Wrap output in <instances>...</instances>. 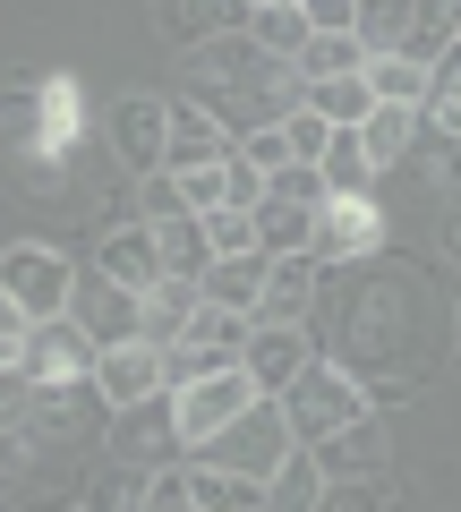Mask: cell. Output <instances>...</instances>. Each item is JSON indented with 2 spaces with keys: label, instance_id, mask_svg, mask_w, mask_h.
<instances>
[{
  "label": "cell",
  "instance_id": "6da1fadb",
  "mask_svg": "<svg viewBox=\"0 0 461 512\" xmlns=\"http://www.w3.org/2000/svg\"><path fill=\"white\" fill-rule=\"evenodd\" d=\"M308 342L316 359L351 367L359 402L368 410H410L427 393V367L453 342V299H444V274L410 248H368L342 256L316 274V308H308Z\"/></svg>",
  "mask_w": 461,
  "mask_h": 512
},
{
  "label": "cell",
  "instance_id": "7a4b0ae2",
  "mask_svg": "<svg viewBox=\"0 0 461 512\" xmlns=\"http://www.w3.org/2000/svg\"><path fill=\"white\" fill-rule=\"evenodd\" d=\"M274 410H282V427H291V444H316L325 427H342V419H359V376L351 367H333V359H308L291 384L274 393Z\"/></svg>",
  "mask_w": 461,
  "mask_h": 512
},
{
  "label": "cell",
  "instance_id": "3957f363",
  "mask_svg": "<svg viewBox=\"0 0 461 512\" xmlns=\"http://www.w3.org/2000/svg\"><path fill=\"white\" fill-rule=\"evenodd\" d=\"M248 402H257V384H248L240 359H222V367H205V376L171 384V427H180V453H197V444L214 436L222 419H240Z\"/></svg>",
  "mask_w": 461,
  "mask_h": 512
},
{
  "label": "cell",
  "instance_id": "277c9868",
  "mask_svg": "<svg viewBox=\"0 0 461 512\" xmlns=\"http://www.w3.org/2000/svg\"><path fill=\"white\" fill-rule=\"evenodd\" d=\"M69 282H77V256L69 248H43V239H9V248H0V291L18 299L26 316H60Z\"/></svg>",
  "mask_w": 461,
  "mask_h": 512
},
{
  "label": "cell",
  "instance_id": "5b68a950",
  "mask_svg": "<svg viewBox=\"0 0 461 512\" xmlns=\"http://www.w3.org/2000/svg\"><path fill=\"white\" fill-rule=\"evenodd\" d=\"M103 453L111 461H171L180 453V427H171V393L154 384V393H137V402H111L103 410Z\"/></svg>",
  "mask_w": 461,
  "mask_h": 512
},
{
  "label": "cell",
  "instance_id": "8992f818",
  "mask_svg": "<svg viewBox=\"0 0 461 512\" xmlns=\"http://www.w3.org/2000/svg\"><path fill=\"white\" fill-rule=\"evenodd\" d=\"M291 444V427H282V410H274V393H257V402L240 410V419H222L214 436L197 444V461H222V470H248V478H265L274 470V453Z\"/></svg>",
  "mask_w": 461,
  "mask_h": 512
},
{
  "label": "cell",
  "instance_id": "52a82bcc",
  "mask_svg": "<svg viewBox=\"0 0 461 512\" xmlns=\"http://www.w3.org/2000/svg\"><path fill=\"white\" fill-rule=\"evenodd\" d=\"M60 316H69L94 350H103V342H129V333H137V291H129V282H111L103 265H86V274L69 282V299H60Z\"/></svg>",
  "mask_w": 461,
  "mask_h": 512
},
{
  "label": "cell",
  "instance_id": "ba28073f",
  "mask_svg": "<svg viewBox=\"0 0 461 512\" xmlns=\"http://www.w3.org/2000/svg\"><path fill=\"white\" fill-rule=\"evenodd\" d=\"M368 248H385V205L376 197H325L316 205V231H308L316 265H342V256H368Z\"/></svg>",
  "mask_w": 461,
  "mask_h": 512
},
{
  "label": "cell",
  "instance_id": "9c48e42d",
  "mask_svg": "<svg viewBox=\"0 0 461 512\" xmlns=\"http://www.w3.org/2000/svg\"><path fill=\"white\" fill-rule=\"evenodd\" d=\"M308 453H316V470H325V478H359V470H393V427H385V410H359V419H342V427H325V436H316Z\"/></svg>",
  "mask_w": 461,
  "mask_h": 512
},
{
  "label": "cell",
  "instance_id": "30bf717a",
  "mask_svg": "<svg viewBox=\"0 0 461 512\" xmlns=\"http://www.w3.org/2000/svg\"><path fill=\"white\" fill-rule=\"evenodd\" d=\"M222 154H231V128L197 94H171L163 103V163L154 171H197V163H222Z\"/></svg>",
  "mask_w": 461,
  "mask_h": 512
},
{
  "label": "cell",
  "instance_id": "8fae6325",
  "mask_svg": "<svg viewBox=\"0 0 461 512\" xmlns=\"http://www.w3.org/2000/svg\"><path fill=\"white\" fill-rule=\"evenodd\" d=\"M18 367H26V384H69V376L94 367V342L69 325V316H35L26 342H18Z\"/></svg>",
  "mask_w": 461,
  "mask_h": 512
},
{
  "label": "cell",
  "instance_id": "7c38bea8",
  "mask_svg": "<svg viewBox=\"0 0 461 512\" xmlns=\"http://www.w3.org/2000/svg\"><path fill=\"white\" fill-rule=\"evenodd\" d=\"M316 265L308 248H291V256H265V282H257V325H308V308H316Z\"/></svg>",
  "mask_w": 461,
  "mask_h": 512
},
{
  "label": "cell",
  "instance_id": "4fadbf2b",
  "mask_svg": "<svg viewBox=\"0 0 461 512\" xmlns=\"http://www.w3.org/2000/svg\"><path fill=\"white\" fill-rule=\"evenodd\" d=\"M308 359H316L308 325H248V342H240V367H248V384H257V393H282Z\"/></svg>",
  "mask_w": 461,
  "mask_h": 512
},
{
  "label": "cell",
  "instance_id": "5bb4252c",
  "mask_svg": "<svg viewBox=\"0 0 461 512\" xmlns=\"http://www.w3.org/2000/svg\"><path fill=\"white\" fill-rule=\"evenodd\" d=\"M111 163L120 171L163 163V94H120V103H111Z\"/></svg>",
  "mask_w": 461,
  "mask_h": 512
},
{
  "label": "cell",
  "instance_id": "9a60e30c",
  "mask_svg": "<svg viewBox=\"0 0 461 512\" xmlns=\"http://www.w3.org/2000/svg\"><path fill=\"white\" fill-rule=\"evenodd\" d=\"M86 384H94V402H137V393H154V342L146 333H129V342H103L94 350V367H86Z\"/></svg>",
  "mask_w": 461,
  "mask_h": 512
},
{
  "label": "cell",
  "instance_id": "2e32d148",
  "mask_svg": "<svg viewBox=\"0 0 461 512\" xmlns=\"http://www.w3.org/2000/svg\"><path fill=\"white\" fill-rule=\"evenodd\" d=\"M231 26H248V0H154V35L171 52H188L205 35H231Z\"/></svg>",
  "mask_w": 461,
  "mask_h": 512
},
{
  "label": "cell",
  "instance_id": "e0dca14e",
  "mask_svg": "<svg viewBox=\"0 0 461 512\" xmlns=\"http://www.w3.org/2000/svg\"><path fill=\"white\" fill-rule=\"evenodd\" d=\"M137 222H146V239H154V274H188V282H197V265H205L197 214H188V205H171V214H137Z\"/></svg>",
  "mask_w": 461,
  "mask_h": 512
},
{
  "label": "cell",
  "instance_id": "ac0fdd59",
  "mask_svg": "<svg viewBox=\"0 0 461 512\" xmlns=\"http://www.w3.org/2000/svg\"><path fill=\"white\" fill-rule=\"evenodd\" d=\"M461 43V0H410V18H402V35H393V52L402 60H436V52H453Z\"/></svg>",
  "mask_w": 461,
  "mask_h": 512
},
{
  "label": "cell",
  "instance_id": "d6986e66",
  "mask_svg": "<svg viewBox=\"0 0 461 512\" xmlns=\"http://www.w3.org/2000/svg\"><path fill=\"white\" fill-rule=\"evenodd\" d=\"M188 308H197V282H188V274H154L146 291H137V333H146L154 350H163V342H180Z\"/></svg>",
  "mask_w": 461,
  "mask_h": 512
},
{
  "label": "cell",
  "instance_id": "ffe728a7",
  "mask_svg": "<svg viewBox=\"0 0 461 512\" xmlns=\"http://www.w3.org/2000/svg\"><path fill=\"white\" fill-rule=\"evenodd\" d=\"M316 180H325V197H376V180H385V171L368 163L359 128H333L325 154H316Z\"/></svg>",
  "mask_w": 461,
  "mask_h": 512
},
{
  "label": "cell",
  "instance_id": "44dd1931",
  "mask_svg": "<svg viewBox=\"0 0 461 512\" xmlns=\"http://www.w3.org/2000/svg\"><path fill=\"white\" fill-rule=\"evenodd\" d=\"M257 282H265V248H231L197 265V299H222V308H257Z\"/></svg>",
  "mask_w": 461,
  "mask_h": 512
},
{
  "label": "cell",
  "instance_id": "7402d4cb",
  "mask_svg": "<svg viewBox=\"0 0 461 512\" xmlns=\"http://www.w3.org/2000/svg\"><path fill=\"white\" fill-rule=\"evenodd\" d=\"M351 128H359V146H368L376 171H402V163H410V128H419V111H410V103H368Z\"/></svg>",
  "mask_w": 461,
  "mask_h": 512
},
{
  "label": "cell",
  "instance_id": "603a6c76",
  "mask_svg": "<svg viewBox=\"0 0 461 512\" xmlns=\"http://www.w3.org/2000/svg\"><path fill=\"white\" fill-rule=\"evenodd\" d=\"M248 325H257L248 308H222V299H197V308H188V325H180V342H188V350H205V359H240Z\"/></svg>",
  "mask_w": 461,
  "mask_h": 512
},
{
  "label": "cell",
  "instance_id": "cb8c5ba5",
  "mask_svg": "<svg viewBox=\"0 0 461 512\" xmlns=\"http://www.w3.org/2000/svg\"><path fill=\"white\" fill-rule=\"evenodd\" d=\"M316 487H325L316 453H308V444H282L274 470H265V504H274V512H316Z\"/></svg>",
  "mask_w": 461,
  "mask_h": 512
},
{
  "label": "cell",
  "instance_id": "d4e9b609",
  "mask_svg": "<svg viewBox=\"0 0 461 512\" xmlns=\"http://www.w3.org/2000/svg\"><path fill=\"white\" fill-rule=\"evenodd\" d=\"M86 265H103L111 282H129V291H146L154 282V239H146V222H120V231H103L94 239V256Z\"/></svg>",
  "mask_w": 461,
  "mask_h": 512
},
{
  "label": "cell",
  "instance_id": "484cf974",
  "mask_svg": "<svg viewBox=\"0 0 461 512\" xmlns=\"http://www.w3.org/2000/svg\"><path fill=\"white\" fill-rule=\"evenodd\" d=\"M248 43L274 60H299V43H308V18H299V0H257L248 9Z\"/></svg>",
  "mask_w": 461,
  "mask_h": 512
},
{
  "label": "cell",
  "instance_id": "4316f807",
  "mask_svg": "<svg viewBox=\"0 0 461 512\" xmlns=\"http://www.w3.org/2000/svg\"><path fill=\"white\" fill-rule=\"evenodd\" d=\"M385 504H402L393 470H359V478H325L316 487V512H385Z\"/></svg>",
  "mask_w": 461,
  "mask_h": 512
},
{
  "label": "cell",
  "instance_id": "83f0119b",
  "mask_svg": "<svg viewBox=\"0 0 461 512\" xmlns=\"http://www.w3.org/2000/svg\"><path fill=\"white\" fill-rule=\"evenodd\" d=\"M368 103H376V94H368V77H359V69L308 77V111H325L333 128H351V120H359V111H368Z\"/></svg>",
  "mask_w": 461,
  "mask_h": 512
},
{
  "label": "cell",
  "instance_id": "f1b7e54d",
  "mask_svg": "<svg viewBox=\"0 0 461 512\" xmlns=\"http://www.w3.org/2000/svg\"><path fill=\"white\" fill-rule=\"evenodd\" d=\"M402 18H410V0H351V43L359 52H393Z\"/></svg>",
  "mask_w": 461,
  "mask_h": 512
},
{
  "label": "cell",
  "instance_id": "f546056e",
  "mask_svg": "<svg viewBox=\"0 0 461 512\" xmlns=\"http://www.w3.org/2000/svg\"><path fill=\"white\" fill-rule=\"evenodd\" d=\"M359 60H368V52H359V43H351V26H342V35H308L291 69H299V77H333V69H359Z\"/></svg>",
  "mask_w": 461,
  "mask_h": 512
},
{
  "label": "cell",
  "instance_id": "4dcf8cb0",
  "mask_svg": "<svg viewBox=\"0 0 461 512\" xmlns=\"http://www.w3.org/2000/svg\"><path fill=\"white\" fill-rule=\"evenodd\" d=\"M274 128H282V146H291V163H316V154H325V137H333V120H325V111H308V103H291Z\"/></svg>",
  "mask_w": 461,
  "mask_h": 512
},
{
  "label": "cell",
  "instance_id": "1f68e13d",
  "mask_svg": "<svg viewBox=\"0 0 461 512\" xmlns=\"http://www.w3.org/2000/svg\"><path fill=\"white\" fill-rule=\"evenodd\" d=\"M214 180H222V205H231V214H248V205L265 197V171L248 163L240 146H231V154H222V163H214Z\"/></svg>",
  "mask_w": 461,
  "mask_h": 512
},
{
  "label": "cell",
  "instance_id": "d6a6232c",
  "mask_svg": "<svg viewBox=\"0 0 461 512\" xmlns=\"http://www.w3.org/2000/svg\"><path fill=\"white\" fill-rule=\"evenodd\" d=\"M299 18H308V35H342L351 26V0H299Z\"/></svg>",
  "mask_w": 461,
  "mask_h": 512
},
{
  "label": "cell",
  "instance_id": "836d02e7",
  "mask_svg": "<svg viewBox=\"0 0 461 512\" xmlns=\"http://www.w3.org/2000/svg\"><path fill=\"white\" fill-rule=\"evenodd\" d=\"M26 325H35V316H26L18 299L0 291V359H18V342H26Z\"/></svg>",
  "mask_w": 461,
  "mask_h": 512
},
{
  "label": "cell",
  "instance_id": "e575fe53",
  "mask_svg": "<svg viewBox=\"0 0 461 512\" xmlns=\"http://www.w3.org/2000/svg\"><path fill=\"white\" fill-rule=\"evenodd\" d=\"M18 402H26V367H18V359H0V427L18 419Z\"/></svg>",
  "mask_w": 461,
  "mask_h": 512
},
{
  "label": "cell",
  "instance_id": "d590c367",
  "mask_svg": "<svg viewBox=\"0 0 461 512\" xmlns=\"http://www.w3.org/2000/svg\"><path fill=\"white\" fill-rule=\"evenodd\" d=\"M248 9H257V0H248Z\"/></svg>",
  "mask_w": 461,
  "mask_h": 512
}]
</instances>
